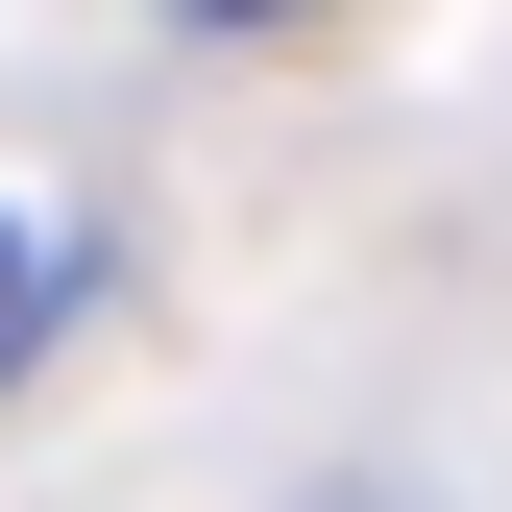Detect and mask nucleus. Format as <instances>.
Returning <instances> with one entry per match:
<instances>
[{
    "mask_svg": "<svg viewBox=\"0 0 512 512\" xmlns=\"http://www.w3.org/2000/svg\"><path fill=\"white\" fill-rule=\"evenodd\" d=\"M0 317H25V293H0Z\"/></svg>",
    "mask_w": 512,
    "mask_h": 512,
    "instance_id": "f03ea898",
    "label": "nucleus"
},
{
    "mask_svg": "<svg viewBox=\"0 0 512 512\" xmlns=\"http://www.w3.org/2000/svg\"><path fill=\"white\" fill-rule=\"evenodd\" d=\"M171 25H244V0H171Z\"/></svg>",
    "mask_w": 512,
    "mask_h": 512,
    "instance_id": "f257e3e1",
    "label": "nucleus"
}]
</instances>
